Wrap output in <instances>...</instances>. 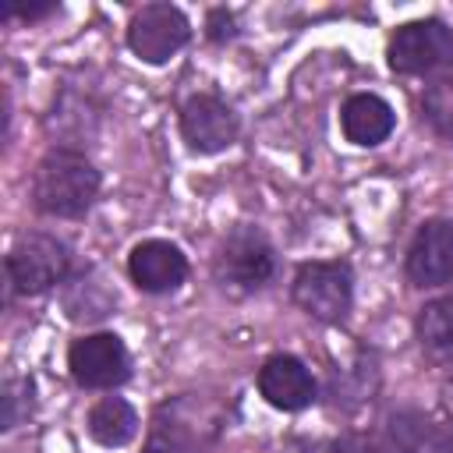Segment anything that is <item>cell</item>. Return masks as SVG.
Segmentation results:
<instances>
[{"mask_svg": "<svg viewBox=\"0 0 453 453\" xmlns=\"http://www.w3.org/2000/svg\"><path fill=\"white\" fill-rule=\"evenodd\" d=\"M99 195V170L74 149H53L35 163L32 202L39 212L57 219H78Z\"/></svg>", "mask_w": 453, "mask_h": 453, "instance_id": "cell-1", "label": "cell"}, {"mask_svg": "<svg viewBox=\"0 0 453 453\" xmlns=\"http://www.w3.org/2000/svg\"><path fill=\"white\" fill-rule=\"evenodd\" d=\"M273 273H276V251L258 226H234L212 258L216 283L234 294L262 290L273 280Z\"/></svg>", "mask_w": 453, "mask_h": 453, "instance_id": "cell-2", "label": "cell"}, {"mask_svg": "<svg viewBox=\"0 0 453 453\" xmlns=\"http://www.w3.org/2000/svg\"><path fill=\"white\" fill-rule=\"evenodd\" d=\"M67 244L50 234H25L7 251V283L14 294H46L67 276Z\"/></svg>", "mask_w": 453, "mask_h": 453, "instance_id": "cell-3", "label": "cell"}, {"mask_svg": "<svg viewBox=\"0 0 453 453\" xmlns=\"http://www.w3.org/2000/svg\"><path fill=\"white\" fill-rule=\"evenodd\" d=\"M386 57L396 74H428L453 60V28L439 18L407 21L393 32Z\"/></svg>", "mask_w": 453, "mask_h": 453, "instance_id": "cell-4", "label": "cell"}, {"mask_svg": "<svg viewBox=\"0 0 453 453\" xmlns=\"http://www.w3.org/2000/svg\"><path fill=\"white\" fill-rule=\"evenodd\" d=\"M354 276L343 262H304L294 276V301L319 322H336L350 311Z\"/></svg>", "mask_w": 453, "mask_h": 453, "instance_id": "cell-5", "label": "cell"}, {"mask_svg": "<svg viewBox=\"0 0 453 453\" xmlns=\"http://www.w3.org/2000/svg\"><path fill=\"white\" fill-rule=\"evenodd\" d=\"M191 39L188 18L173 4H145L127 25V46L145 64H166Z\"/></svg>", "mask_w": 453, "mask_h": 453, "instance_id": "cell-6", "label": "cell"}, {"mask_svg": "<svg viewBox=\"0 0 453 453\" xmlns=\"http://www.w3.org/2000/svg\"><path fill=\"white\" fill-rule=\"evenodd\" d=\"M67 368L85 389H113L131 375V354L117 333H92L71 343Z\"/></svg>", "mask_w": 453, "mask_h": 453, "instance_id": "cell-7", "label": "cell"}, {"mask_svg": "<svg viewBox=\"0 0 453 453\" xmlns=\"http://www.w3.org/2000/svg\"><path fill=\"white\" fill-rule=\"evenodd\" d=\"M237 131H241V120H237L234 106L223 103L219 96L202 92L180 106V134L202 156H212V152H223L226 145H234Z\"/></svg>", "mask_w": 453, "mask_h": 453, "instance_id": "cell-8", "label": "cell"}, {"mask_svg": "<svg viewBox=\"0 0 453 453\" xmlns=\"http://www.w3.org/2000/svg\"><path fill=\"white\" fill-rule=\"evenodd\" d=\"M407 276L414 287H442L453 280V223L428 219L407 248Z\"/></svg>", "mask_w": 453, "mask_h": 453, "instance_id": "cell-9", "label": "cell"}, {"mask_svg": "<svg viewBox=\"0 0 453 453\" xmlns=\"http://www.w3.org/2000/svg\"><path fill=\"white\" fill-rule=\"evenodd\" d=\"M127 273L145 294H170L188 276V258L170 241H142L127 255Z\"/></svg>", "mask_w": 453, "mask_h": 453, "instance_id": "cell-10", "label": "cell"}, {"mask_svg": "<svg viewBox=\"0 0 453 453\" xmlns=\"http://www.w3.org/2000/svg\"><path fill=\"white\" fill-rule=\"evenodd\" d=\"M258 393L280 411H301L315 400V379L294 354H273L258 368Z\"/></svg>", "mask_w": 453, "mask_h": 453, "instance_id": "cell-11", "label": "cell"}, {"mask_svg": "<svg viewBox=\"0 0 453 453\" xmlns=\"http://www.w3.org/2000/svg\"><path fill=\"white\" fill-rule=\"evenodd\" d=\"M340 124H343L347 142L372 149V145H382V142L393 134L396 113H393V106H389L382 96H375V92H357V96H350V99L343 103Z\"/></svg>", "mask_w": 453, "mask_h": 453, "instance_id": "cell-12", "label": "cell"}, {"mask_svg": "<svg viewBox=\"0 0 453 453\" xmlns=\"http://www.w3.org/2000/svg\"><path fill=\"white\" fill-rule=\"evenodd\" d=\"M418 347L435 365H453V297H435L418 311Z\"/></svg>", "mask_w": 453, "mask_h": 453, "instance_id": "cell-13", "label": "cell"}, {"mask_svg": "<svg viewBox=\"0 0 453 453\" xmlns=\"http://www.w3.org/2000/svg\"><path fill=\"white\" fill-rule=\"evenodd\" d=\"M88 435L106 446V449H120L138 435V414L127 400L120 396H103L92 411H88Z\"/></svg>", "mask_w": 453, "mask_h": 453, "instance_id": "cell-14", "label": "cell"}, {"mask_svg": "<svg viewBox=\"0 0 453 453\" xmlns=\"http://www.w3.org/2000/svg\"><path fill=\"white\" fill-rule=\"evenodd\" d=\"M113 304H117V294L99 276H81L64 294V308H67V315L74 322H96V319L110 315Z\"/></svg>", "mask_w": 453, "mask_h": 453, "instance_id": "cell-15", "label": "cell"}, {"mask_svg": "<svg viewBox=\"0 0 453 453\" xmlns=\"http://www.w3.org/2000/svg\"><path fill=\"white\" fill-rule=\"evenodd\" d=\"M432 432L435 428L428 425V418L421 411H396L386 421V442L396 453H421V449H428Z\"/></svg>", "mask_w": 453, "mask_h": 453, "instance_id": "cell-16", "label": "cell"}, {"mask_svg": "<svg viewBox=\"0 0 453 453\" xmlns=\"http://www.w3.org/2000/svg\"><path fill=\"white\" fill-rule=\"evenodd\" d=\"M421 106H425V120L432 124V131L453 145V71L428 81Z\"/></svg>", "mask_w": 453, "mask_h": 453, "instance_id": "cell-17", "label": "cell"}, {"mask_svg": "<svg viewBox=\"0 0 453 453\" xmlns=\"http://www.w3.org/2000/svg\"><path fill=\"white\" fill-rule=\"evenodd\" d=\"M191 449H195V442H191L188 425L170 411V403L159 407V414L152 421V432H149V442H145L142 453H191Z\"/></svg>", "mask_w": 453, "mask_h": 453, "instance_id": "cell-18", "label": "cell"}, {"mask_svg": "<svg viewBox=\"0 0 453 453\" xmlns=\"http://www.w3.org/2000/svg\"><path fill=\"white\" fill-rule=\"evenodd\" d=\"M32 379H7L4 382V428L11 432L14 425H21V418L32 414Z\"/></svg>", "mask_w": 453, "mask_h": 453, "instance_id": "cell-19", "label": "cell"}, {"mask_svg": "<svg viewBox=\"0 0 453 453\" xmlns=\"http://www.w3.org/2000/svg\"><path fill=\"white\" fill-rule=\"evenodd\" d=\"M329 453H382V446H379L375 439H368V435L350 432V435H340V439L329 446Z\"/></svg>", "mask_w": 453, "mask_h": 453, "instance_id": "cell-20", "label": "cell"}, {"mask_svg": "<svg viewBox=\"0 0 453 453\" xmlns=\"http://www.w3.org/2000/svg\"><path fill=\"white\" fill-rule=\"evenodd\" d=\"M428 453H453V414L446 425H439L432 432V442H428Z\"/></svg>", "mask_w": 453, "mask_h": 453, "instance_id": "cell-21", "label": "cell"}, {"mask_svg": "<svg viewBox=\"0 0 453 453\" xmlns=\"http://www.w3.org/2000/svg\"><path fill=\"white\" fill-rule=\"evenodd\" d=\"M53 11H57V4H39V7H11L7 14L11 18H21V21H35V18H46Z\"/></svg>", "mask_w": 453, "mask_h": 453, "instance_id": "cell-22", "label": "cell"}, {"mask_svg": "<svg viewBox=\"0 0 453 453\" xmlns=\"http://www.w3.org/2000/svg\"><path fill=\"white\" fill-rule=\"evenodd\" d=\"M446 400L453 403V365H449V375H446Z\"/></svg>", "mask_w": 453, "mask_h": 453, "instance_id": "cell-23", "label": "cell"}]
</instances>
